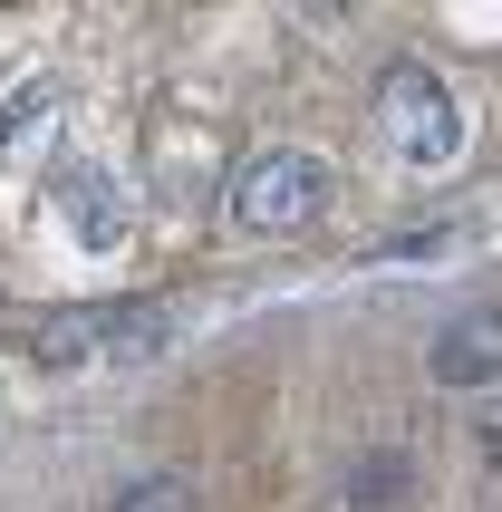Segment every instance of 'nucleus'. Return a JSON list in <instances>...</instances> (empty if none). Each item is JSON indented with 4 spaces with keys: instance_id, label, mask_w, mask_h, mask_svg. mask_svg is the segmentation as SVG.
Instances as JSON below:
<instances>
[{
    "instance_id": "nucleus-1",
    "label": "nucleus",
    "mask_w": 502,
    "mask_h": 512,
    "mask_svg": "<svg viewBox=\"0 0 502 512\" xmlns=\"http://www.w3.org/2000/svg\"><path fill=\"white\" fill-rule=\"evenodd\" d=\"M165 339H174L165 300H87V310H39L20 348L58 368H97V358H155Z\"/></svg>"
},
{
    "instance_id": "nucleus-2",
    "label": "nucleus",
    "mask_w": 502,
    "mask_h": 512,
    "mask_svg": "<svg viewBox=\"0 0 502 512\" xmlns=\"http://www.w3.org/2000/svg\"><path fill=\"white\" fill-rule=\"evenodd\" d=\"M319 203H329V165H319L309 145H271V155H251L242 184H232V213H242L251 232H300Z\"/></svg>"
},
{
    "instance_id": "nucleus-3",
    "label": "nucleus",
    "mask_w": 502,
    "mask_h": 512,
    "mask_svg": "<svg viewBox=\"0 0 502 512\" xmlns=\"http://www.w3.org/2000/svg\"><path fill=\"white\" fill-rule=\"evenodd\" d=\"M377 107H387L396 145H406L416 165H454V155H464V107H454V87L435 78V68L396 58V68H387V87H377Z\"/></svg>"
},
{
    "instance_id": "nucleus-4",
    "label": "nucleus",
    "mask_w": 502,
    "mask_h": 512,
    "mask_svg": "<svg viewBox=\"0 0 502 512\" xmlns=\"http://www.w3.org/2000/svg\"><path fill=\"white\" fill-rule=\"evenodd\" d=\"M425 368H435V387H493V377H502V310L445 319L435 348H425Z\"/></svg>"
},
{
    "instance_id": "nucleus-5",
    "label": "nucleus",
    "mask_w": 502,
    "mask_h": 512,
    "mask_svg": "<svg viewBox=\"0 0 502 512\" xmlns=\"http://www.w3.org/2000/svg\"><path fill=\"white\" fill-rule=\"evenodd\" d=\"M58 223L78 232L87 252H116V242H126V203H116V184L97 165H68L58 174Z\"/></svg>"
},
{
    "instance_id": "nucleus-6",
    "label": "nucleus",
    "mask_w": 502,
    "mask_h": 512,
    "mask_svg": "<svg viewBox=\"0 0 502 512\" xmlns=\"http://www.w3.org/2000/svg\"><path fill=\"white\" fill-rule=\"evenodd\" d=\"M39 116H49V87H10V97H0V155H20Z\"/></svg>"
},
{
    "instance_id": "nucleus-7",
    "label": "nucleus",
    "mask_w": 502,
    "mask_h": 512,
    "mask_svg": "<svg viewBox=\"0 0 502 512\" xmlns=\"http://www.w3.org/2000/svg\"><path fill=\"white\" fill-rule=\"evenodd\" d=\"M107 512H184V484H174V474H145V484H126Z\"/></svg>"
},
{
    "instance_id": "nucleus-8",
    "label": "nucleus",
    "mask_w": 502,
    "mask_h": 512,
    "mask_svg": "<svg viewBox=\"0 0 502 512\" xmlns=\"http://www.w3.org/2000/svg\"><path fill=\"white\" fill-rule=\"evenodd\" d=\"M396 484H406V455H367V464H358V503H367V512L396 503Z\"/></svg>"
}]
</instances>
